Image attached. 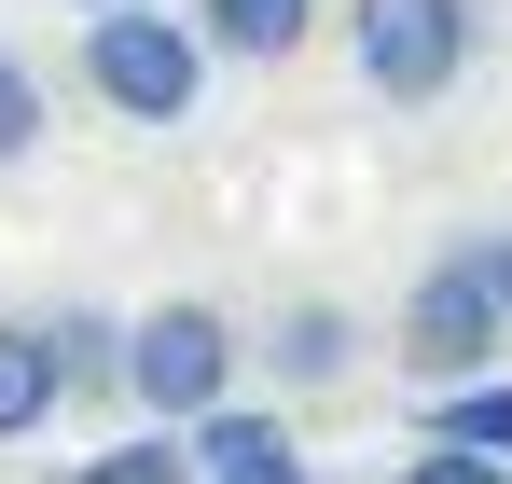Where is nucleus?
<instances>
[{
	"instance_id": "obj_11",
	"label": "nucleus",
	"mask_w": 512,
	"mask_h": 484,
	"mask_svg": "<svg viewBox=\"0 0 512 484\" xmlns=\"http://www.w3.org/2000/svg\"><path fill=\"white\" fill-rule=\"evenodd\" d=\"M70 484H194V443H180V429H153V415H139V429H125V443H111V457H84V471Z\"/></svg>"
},
{
	"instance_id": "obj_4",
	"label": "nucleus",
	"mask_w": 512,
	"mask_h": 484,
	"mask_svg": "<svg viewBox=\"0 0 512 484\" xmlns=\"http://www.w3.org/2000/svg\"><path fill=\"white\" fill-rule=\"evenodd\" d=\"M499 346H512V305H499V277H485V249L416 263V291H402V374L416 388H457V374H499Z\"/></svg>"
},
{
	"instance_id": "obj_13",
	"label": "nucleus",
	"mask_w": 512,
	"mask_h": 484,
	"mask_svg": "<svg viewBox=\"0 0 512 484\" xmlns=\"http://www.w3.org/2000/svg\"><path fill=\"white\" fill-rule=\"evenodd\" d=\"M402 484H512V457H485V443H443V429H429V457H402Z\"/></svg>"
},
{
	"instance_id": "obj_3",
	"label": "nucleus",
	"mask_w": 512,
	"mask_h": 484,
	"mask_svg": "<svg viewBox=\"0 0 512 484\" xmlns=\"http://www.w3.org/2000/svg\"><path fill=\"white\" fill-rule=\"evenodd\" d=\"M346 56H360V83L388 111H429L485 56V0H346Z\"/></svg>"
},
{
	"instance_id": "obj_5",
	"label": "nucleus",
	"mask_w": 512,
	"mask_h": 484,
	"mask_svg": "<svg viewBox=\"0 0 512 484\" xmlns=\"http://www.w3.org/2000/svg\"><path fill=\"white\" fill-rule=\"evenodd\" d=\"M180 443H194V484H319L305 443H291V415H263V402H208Z\"/></svg>"
},
{
	"instance_id": "obj_9",
	"label": "nucleus",
	"mask_w": 512,
	"mask_h": 484,
	"mask_svg": "<svg viewBox=\"0 0 512 484\" xmlns=\"http://www.w3.org/2000/svg\"><path fill=\"white\" fill-rule=\"evenodd\" d=\"M56 374H70V402H125V319H97V305H56Z\"/></svg>"
},
{
	"instance_id": "obj_8",
	"label": "nucleus",
	"mask_w": 512,
	"mask_h": 484,
	"mask_svg": "<svg viewBox=\"0 0 512 484\" xmlns=\"http://www.w3.org/2000/svg\"><path fill=\"white\" fill-rule=\"evenodd\" d=\"M70 415V374H56V332L42 319H0V443H42Z\"/></svg>"
},
{
	"instance_id": "obj_14",
	"label": "nucleus",
	"mask_w": 512,
	"mask_h": 484,
	"mask_svg": "<svg viewBox=\"0 0 512 484\" xmlns=\"http://www.w3.org/2000/svg\"><path fill=\"white\" fill-rule=\"evenodd\" d=\"M471 249H485V277H499V305H512V222H499V236H471Z\"/></svg>"
},
{
	"instance_id": "obj_1",
	"label": "nucleus",
	"mask_w": 512,
	"mask_h": 484,
	"mask_svg": "<svg viewBox=\"0 0 512 484\" xmlns=\"http://www.w3.org/2000/svg\"><path fill=\"white\" fill-rule=\"evenodd\" d=\"M208 42H194V14H167V0H97L84 14V97L111 111V125H194V97H208Z\"/></svg>"
},
{
	"instance_id": "obj_10",
	"label": "nucleus",
	"mask_w": 512,
	"mask_h": 484,
	"mask_svg": "<svg viewBox=\"0 0 512 484\" xmlns=\"http://www.w3.org/2000/svg\"><path fill=\"white\" fill-rule=\"evenodd\" d=\"M429 429H443V443L512 457V388H499V374H457V388H429Z\"/></svg>"
},
{
	"instance_id": "obj_6",
	"label": "nucleus",
	"mask_w": 512,
	"mask_h": 484,
	"mask_svg": "<svg viewBox=\"0 0 512 484\" xmlns=\"http://www.w3.org/2000/svg\"><path fill=\"white\" fill-rule=\"evenodd\" d=\"M194 14V42L222 56V70H277V56H305V28H319V0H180Z\"/></svg>"
},
{
	"instance_id": "obj_12",
	"label": "nucleus",
	"mask_w": 512,
	"mask_h": 484,
	"mask_svg": "<svg viewBox=\"0 0 512 484\" xmlns=\"http://www.w3.org/2000/svg\"><path fill=\"white\" fill-rule=\"evenodd\" d=\"M28 153H42V70L0 42V166H28Z\"/></svg>"
},
{
	"instance_id": "obj_7",
	"label": "nucleus",
	"mask_w": 512,
	"mask_h": 484,
	"mask_svg": "<svg viewBox=\"0 0 512 484\" xmlns=\"http://www.w3.org/2000/svg\"><path fill=\"white\" fill-rule=\"evenodd\" d=\"M346 360H360V319H346L333 291L277 305V332H263V374H277V388H346Z\"/></svg>"
},
{
	"instance_id": "obj_2",
	"label": "nucleus",
	"mask_w": 512,
	"mask_h": 484,
	"mask_svg": "<svg viewBox=\"0 0 512 484\" xmlns=\"http://www.w3.org/2000/svg\"><path fill=\"white\" fill-rule=\"evenodd\" d=\"M236 319L208 305V291H167V305H139L125 319V415H153V429H194L208 402H236Z\"/></svg>"
}]
</instances>
